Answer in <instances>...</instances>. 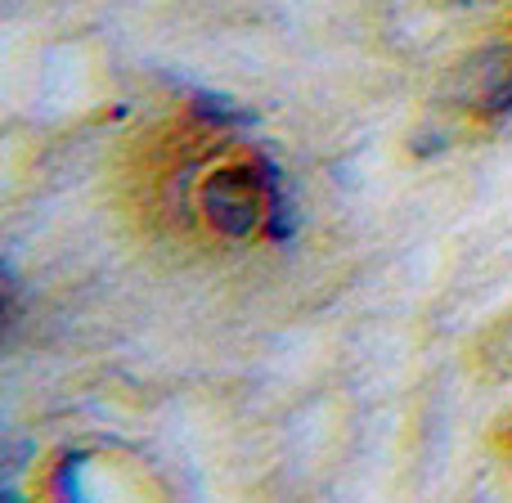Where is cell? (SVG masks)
<instances>
[{"instance_id":"1","label":"cell","mask_w":512,"mask_h":503,"mask_svg":"<svg viewBox=\"0 0 512 503\" xmlns=\"http://www.w3.org/2000/svg\"><path fill=\"white\" fill-rule=\"evenodd\" d=\"M274 180H279V167L265 158L243 162V167H216L198 189V203L212 230L225 239H252L256 230H265Z\"/></svg>"},{"instance_id":"2","label":"cell","mask_w":512,"mask_h":503,"mask_svg":"<svg viewBox=\"0 0 512 503\" xmlns=\"http://www.w3.org/2000/svg\"><path fill=\"white\" fill-rule=\"evenodd\" d=\"M194 113L212 126H252L256 122L243 104H234V99H225V95H212V90H198L194 95Z\"/></svg>"},{"instance_id":"3","label":"cell","mask_w":512,"mask_h":503,"mask_svg":"<svg viewBox=\"0 0 512 503\" xmlns=\"http://www.w3.org/2000/svg\"><path fill=\"white\" fill-rule=\"evenodd\" d=\"M481 113H486V117H512V68L486 90V99H481Z\"/></svg>"},{"instance_id":"4","label":"cell","mask_w":512,"mask_h":503,"mask_svg":"<svg viewBox=\"0 0 512 503\" xmlns=\"http://www.w3.org/2000/svg\"><path fill=\"white\" fill-rule=\"evenodd\" d=\"M81 468H86L81 459H63L59 477H54V495H63V499H86V490H81Z\"/></svg>"},{"instance_id":"5","label":"cell","mask_w":512,"mask_h":503,"mask_svg":"<svg viewBox=\"0 0 512 503\" xmlns=\"http://www.w3.org/2000/svg\"><path fill=\"white\" fill-rule=\"evenodd\" d=\"M5 328L9 333L18 328V274H14V261H5Z\"/></svg>"}]
</instances>
